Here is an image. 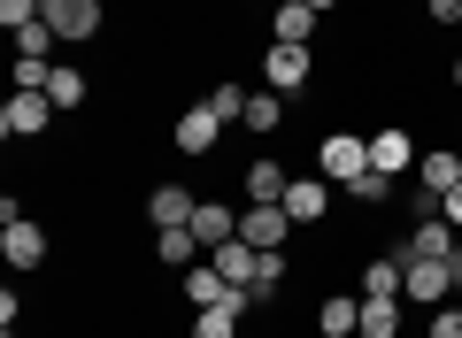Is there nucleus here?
<instances>
[{"instance_id": "1", "label": "nucleus", "mask_w": 462, "mask_h": 338, "mask_svg": "<svg viewBox=\"0 0 462 338\" xmlns=\"http://www.w3.org/2000/svg\"><path fill=\"white\" fill-rule=\"evenodd\" d=\"M39 16L54 23V39H62V47H85V39L108 23V8H100V0H47Z\"/></svg>"}, {"instance_id": "2", "label": "nucleus", "mask_w": 462, "mask_h": 338, "mask_svg": "<svg viewBox=\"0 0 462 338\" xmlns=\"http://www.w3.org/2000/svg\"><path fill=\"white\" fill-rule=\"evenodd\" d=\"M316 161H324V178L331 185H355L370 169V139H355V131H331L324 146H316Z\"/></svg>"}, {"instance_id": "3", "label": "nucleus", "mask_w": 462, "mask_h": 338, "mask_svg": "<svg viewBox=\"0 0 462 338\" xmlns=\"http://www.w3.org/2000/svg\"><path fill=\"white\" fill-rule=\"evenodd\" d=\"M47 123H54V100L47 93H8V108H0V139H39Z\"/></svg>"}, {"instance_id": "4", "label": "nucleus", "mask_w": 462, "mask_h": 338, "mask_svg": "<svg viewBox=\"0 0 462 338\" xmlns=\"http://www.w3.org/2000/svg\"><path fill=\"white\" fill-rule=\"evenodd\" d=\"M455 277H447V254L439 261H401V300H424V307H447Z\"/></svg>"}, {"instance_id": "5", "label": "nucleus", "mask_w": 462, "mask_h": 338, "mask_svg": "<svg viewBox=\"0 0 462 338\" xmlns=\"http://www.w3.org/2000/svg\"><path fill=\"white\" fill-rule=\"evenodd\" d=\"M0 254H8V269H39L47 261V231L32 215H16V224H0Z\"/></svg>"}, {"instance_id": "6", "label": "nucleus", "mask_w": 462, "mask_h": 338, "mask_svg": "<svg viewBox=\"0 0 462 338\" xmlns=\"http://www.w3.org/2000/svg\"><path fill=\"white\" fill-rule=\"evenodd\" d=\"M263 85H270V93H300V85H309V47H278V39H270Z\"/></svg>"}, {"instance_id": "7", "label": "nucleus", "mask_w": 462, "mask_h": 338, "mask_svg": "<svg viewBox=\"0 0 462 338\" xmlns=\"http://www.w3.org/2000/svg\"><path fill=\"white\" fill-rule=\"evenodd\" d=\"M278 208L293 215L300 231H309V224H324V208H331V178H293V185H285V200H278Z\"/></svg>"}, {"instance_id": "8", "label": "nucleus", "mask_w": 462, "mask_h": 338, "mask_svg": "<svg viewBox=\"0 0 462 338\" xmlns=\"http://www.w3.org/2000/svg\"><path fill=\"white\" fill-rule=\"evenodd\" d=\"M193 208H200V200L185 193V185H154V193H147V224L154 231H193Z\"/></svg>"}, {"instance_id": "9", "label": "nucleus", "mask_w": 462, "mask_h": 338, "mask_svg": "<svg viewBox=\"0 0 462 338\" xmlns=\"http://www.w3.org/2000/svg\"><path fill=\"white\" fill-rule=\"evenodd\" d=\"M293 215H285V208H239V239H247V246H263V254H270V246H285V239H293Z\"/></svg>"}, {"instance_id": "10", "label": "nucleus", "mask_w": 462, "mask_h": 338, "mask_svg": "<svg viewBox=\"0 0 462 338\" xmlns=\"http://www.w3.org/2000/svg\"><path fill=\"white\" fill-rule=\"evenodd\" d=\"M370 169H385V178H401V169H416V139L401 123L370 131Z\"/></svg>"}, {"instance_id": "11", "label": "nucleus", "mask_w": 462, "mask_h": 338, "mask_svg": "<svg viewBox=\"0 0 462 338\" xmlns=\"http://www.w3.org/2000/svg\"><path fill=\"white\" fill-rule=\"evenodd\" d=\"M285 185H293V178H285V169H278L270 154L239 169V193H247V208H278V200H285Z\"/></svg>"}, {"instance_id": "12", "label": "nucleus", "mask_w": 462, "mask_h": 338, "mask_svg": "<svg viewBox=\"0 0 462 338\" xmlns=\"http://www.w3.org/2000/svg\"><path fill=\"white\" fill-rule=\"evenodd\" d=\"M216 139H224V115H216L208 100L178 115V154H216Z\"/></svg>"}, {"instance_id": "13", "label": "nucleus", "mask_w": 462, "mask_h": 338, "mask_svg": "<svg viewBox=\"0 0 462 338\" xmlns=\"http://www.w3.org/2000/svg\"><path fill=\"white\" fill-rule=\"evenodd\" d=\"M316 331H324V338H363V300L324 292V300H316Z\"/></svg>"}, {"instance_id": "14", "label": "nucleus", "mask_w": 462, "mask_h": 338, "mask_svg": "<svg viewBox=\"0 0 462 338\" xmlns=\"http://www.w3.org/2000/svg\"><path fill=\"white\" fill-rule=\"evenodd\" d=\"M208 261H216V269H224L239 292H254V269H263V246H247V239H224Z\"/></svg>"}, {"instance_id": "15", "label": "nucleus", "mask_w": 462, "mask_h": 338, "mask_svg": "<svg viewBox=\"0 0 462 338\" xmlns=\"http://www.w3.org/2000/svg\"><path fill=\"white\" fill-rule=\"evenodd\" d=\"M193 239H200V246L216 254L224 239H239V215H231L224 200H200V208H193Z\"/></svg>"}, {"instance_id": "16", "label": "nucleus", "mask_w": 462, "mask_h": 338, "mask_svg": "<svg viewBox=\"0 0 462 338\" xmlns=\"http://www.w3.org/2000/svg\"><path fill=\"white\" fill-rule=\"evenodd\" d=\"M363 338H401V292H363Z\"/></svg>"}, {"instance_id": "17", "label": "nucleus", "mask_w": 462, "mask_h": 338, "mask_svg": "<svg viewBox=\"0 0 462 338\" xmlns=\"http://www.w3.org/2000/svg\"><path fill=\"white\" fill-rule=\"evenodd\" d=\"M416 185H431V193H455V185H462V154H447V146H439V154H416Z\"/></svg>"}, {"instance_id": "18", "label": "nucleus", "mask_w": 462, "mask_h": 338, "mask_svg": "<svg viewBox=\"0 0 462 338\" xmlns=\"http://www.w3.org/2000/svg\"><path fill=\"white\" fill-rule=\"evenodd\" d=\"M447 246H455V231H447V215H431V224L409 231V246H401V261H439Z\"/></svg>"}, {"instance_id": "19", "label": "nucleus", "mask_w": 462, "mask_h": 338, "mask_svg": "<svg viewBox=\"0 0 462 338\" xmlns=\"http://www.w3.org/2000/svg\"><path fill=\"white\" fill-rule=\"evenodd\" d=\"M309 39H316V8L309 0H285L278 8V47H309Z\"/></svg>"}, {"instance_id": "20", "label": "nucleus", "mask_w": 462, "mask_h": 338, "mask_svg": "<svg viewBox=\"0 0 462 338\" xmlns=\"http://www.w3.org/2000/svg\"><path fill=\"white\" fill-rule=\"evenodd\" d=\"M239 123H247V131H254V139H270V131H278V123H285V93H270V85H263V93H254V100H247V115H239Z\"/></svg>"}, {"instance_id": "21", "label": "nucleus", "mask_w": 462, "mask_h": 338, "mask_svg": "<svg viewBox=\"0 0 462 338\" xmlns=\"http://www.w3.org/2000/svg\"><path fill=\"white\" fill-rule=\"evenodd\" d=\"M154 254H162L170 269H193V254H200V239H193V231H154Z\"/></svg>"}, {"instance_id": "22", "label": "nucleus", "mask_w": 462, "mask_h": 338, "mask_svg": "<svg viewBox=\"0 0 462 338\" xmlns=\"http://www.w3.org/2000/svg\"><path fill=\"white\" fill-rule=\"evenodd\" d=\"M346 200H355V208H385V200H393V178H385V169H363V178L346 185Z\"/></svg>"}, {"instance_id": "23", "label": "nucleus", "mask_w": 462, "mask_h": 338, "mask_svg": "<svg viewBox=\"0 0 462 338\" xmlns=\"http://www.w3.org/2000/svg\"><path fill=\"white\" fill-rule=\"evenodd\" d=\"M193 338H239V307H193Z\"/></svg>"}, {"instance_id": "24", "label": "nucleus", "mask_w": 462, "mask_h": 338, "mask_svg": "<svg viewBox=\"0 0 462 338\" xmlns=\"http://www.w3.org/2000/svg\"><path fill=\"white\" fill-rule=\"evenodd\" d=\"M47 100H54V108H85V69H54V78H47Z\"/></svg>"}, {"instance_id": "25", "label": "nucleus", "mask_w": 462, "mask_h": 338, "mask_svg": "<svg viewBox=\"0 0 462 338\" xmlns=\"http://www.w3.org/2000/svg\"><path fill=\"white\" fill-rule=\"evenodd\" d=\"M247 100H254L247 85H231V78H224V85H216V93H208V108L224 115V123H239V115H247Z\"/></svg>"}, {"instance_id": "26", "label": "nucleus", "mask_w": 462, "mask_h": 338, "mask_svg": "<svg viewBox=\"0 0 462 338\" xmlns=\"http://www.w3.org/2000/svg\"><path fill=\"white\" fill-rule=\"evenodd\" d=\"M54 47H62V39H54V23H47V16H39V23H23V32H16V54H39V62H47Z\"/></svg>"}, {"instance_id": "27", "label": "nucleus", "mask_w": 462, "mask_h": 338, "mask_svg": "<svg viewBox=\"0 0 462 338\" xmlns=\"http://www.w3.org/2000/svg\"><path fill=\"white\" fill-rule=\"evenodd\" d=\"M363 292H401V254H378L363 269Z\"/></svg>"}, {"instance_id": "28", "label": "nucleus", "mask_w": 462, "mask_h": 338, "mask_svg": "<svg viewBox=\"0 0 462 338\" xmlns=\"http://www.w3.org/2000/svg\"><path fill=\"white\" fill-rule=\"evenodd\" d=\"M278 285H285V246H270V254H263V269H254V292L270 300Z\"/></svg>"}, {"instance_id": "29", "label": "nucleus", "mask_w": 462, "mask_h": 338, "mask_svg": "<svg viewBox=\"0 0 462 338\" xmlns=\"http://www.w3.org/2000/svg\"><path fill=\"white\" fill-rule=\"evenodd\" d=\"M39 8H47V0H0V23L23 32V23H39Z\"/></svg>"}, {"instance_id": "30", "label": "nucleus", "mask_w": 462, "mask_h": 338, "mask_svg": "<svg viewBox=\"0 0 462 338\" xmlns=\"http://www.w3.org/2000/svg\"><path fill=\"white\" fill-rule=\"evenodd\" d=\"M431 338H462V307H431Z\"/></svg>"}, {"instance_id": "31", "label": "nucleus", "mask_w": 462, "mask_h": 338, "mask_svg": "<svg viewBox=\"0 0 462 338\" xmlns=\"http://www.w3.org/2000/svg\"><path fill=\"white\" fill-rule=\"evenodd\" d=\"M431 8V23H462V0H424Z\"/></svg>"}, {"instance_id": "32", "label": "nucleus", "mask_w": 462, "mask_h": 338, "mask_svg": "<svg viewBox=\"0 0 462 338\" xmlns=\"http://www.w3.org/2000/svg\"><path fill=\"white\" fill-rule=\"evenodd\" d=\"M447 277H455V292H462V246H447Z\"/></svg>"}, {"instance_id": "33", "label": "nucleus", "mask_w": 462, "mask_h": 338, "mask_svg": "<svg viewBox=\"0 0 462 338\" xmlns=\"http://www.w3.org/2000/svg\"><path fill=\"white\" fill-rule=\"evenodd\" d=\"M447 224H462V185H455V193H447Z\"/></svg>"}, {"instance_id": "34", "label": "nucleus", "mask_w": 462, "mask_h": 338, "mask_svg": "<svg viewBox=\"0 0 462 338\" xmlns=\"http://www.w3.org/2000/svg\"><path fill=\"white\" fill-rule=\"evenodd\" d=\"M309 8H316V16H331V8H339V0H309Z\"/></svg>"}, {"instance_id": "35", "label": "nucleus", "mask_w": 462, "mask_h": 338, "mask_svg": "<svg viewBox=\"0 0 462 338\" xmlns=\"http://www.w3.org/2000/svg\"><path fill=\"white\" fill-rule=\"evenodd\" d=\"M447 78H455V93H462V54H455V69H447Z\"/></svg>"}, {"instance_id": "36", "label": "nucleus", "mask_w": 462, "mask_h": 338, "mask_svg": "<svg viewBox=\"0 0 462 338\" xmlns=\"http://www.w3.org/2000/svg\"><path fill=\"white\" fill-rule=\"evenodd\" d=\"M8 338H16V331H8Z\"/></svg>"}]
</instances>
